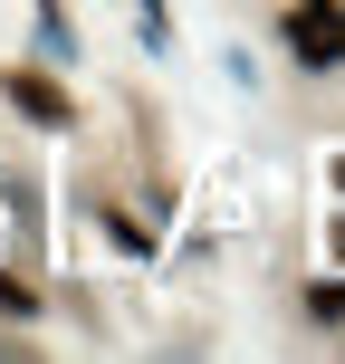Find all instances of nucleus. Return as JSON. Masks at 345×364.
Masks as SVG:
<instances>
[{"mask_svg": "<svg viewBox=\"0 0 345 364\" xmlns=\"http://www.w3.org/2000/svg\"><path fill=\"white\" fill-rule=\"evenodd\" d=\"M0 96H10V106L29 115L38 134H68V125H77V96L58 87L48 68H29V58H19V68H0Z\"/></svg>", "mask_w": 345, "mask_h": 364, "instance_id": "f03ea898", "label": "nucleus"}, {"mask_svg": "<svg viewBox=\"0 0 345 364\" xmlns=\"http://www.w3.org/2000/svg\"><path fill=\"white\" fill-rule=\"evenodd\" d=\"M307 316H317V326H345V269H327L307 288Z\"/></svg>", "mask_w": 345, "mask_h": 364, "instance_id": "7ed1b4c3", "label": "nucleus"}, {"mask_svg": "<svg viewBox=\"0 0 345 364\" xmlns=\"http://www.w3.org/2000/svg\"><path fill=\"white\" fill-rule=\"evenodd\" d=\"M0 316H10V326H29V316H38V288H29L19 269H0Z\"/></svg>", "mask_w": 345, "mask_h": 364, "instance_id": "20e7f679", "label": "nucleus"}, {"mask_svg": "<svg viewBox=\"0 0 345 364\" xmlns=\"http://www.w3.org/2000/svg\"><path fill=\"white\" fill-rule=\"evenodd\" d=\"M327 192H336V201H345V144H336V154H327Z\"/></svg>", "mask_w": 345, "mask_h": 364, "instance_id": "423d86ee", "label": "nucleus"}, {"mask_svg": "<svg viewBox=\"0 0 345 364\" xmlns=\"http://www.w3.org/2000/svg\"><path fill=\"white\" fill-rule=\"evenodd\" d=\"M278 38H288L297 77H345V0H288Z\"/></svg>", "mask_w": 345, "mask_h": 364, "instance_id": "f257e3e1", "label": "nucleus"}, {"mask_svg": "<svg viewBox=\"0 0 345 364\" xmlns=\"http://www.w3.org/2000/svg\"><path fill=\"white\" fill-rule=\"evenodd\" d=\"M327 269H345V201L327 211Z\"/></svg>", "mask_w": 345, "mask_h": 364, "instance_id": "39448f33", "label": "nucleus"}]
</instances>
